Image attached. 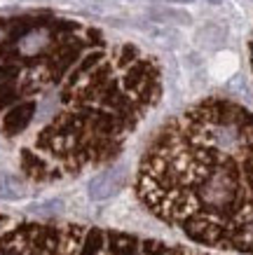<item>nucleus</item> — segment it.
Returning <instances> with one entry per match:
<instances>
[{
    "instance_id": "nucleus-1",
    "label": "nucleus",
    "mask_w": 253,
    "mask_h": 255,
    "mask_svg": "<svg viewBox=\"0 0 253 255\" xmlns=\"http://www.w3.org/2000/svg\"><path fill=\"white\" fill-rule=\"evenodd\" d=\"M164 96L155 56L52 12L0 16V136L54 183L120 157Z\"/></svg>"
},
{
    "instance_id": "nucleus-2",
    "label": "nucleus",
    "mask_w": 253,
    "mask_h": 255,
    "mask_svg": "<svg viewBox=\"0 0 253 255\" xmlns=\"http://www.w3.org/2000/svg\"><path fill=\"white\" fill-rule=\"evenodd\" d=\"M134 192L192 244L253 255V110L209 96L169 117L138 159Z\"/></svg>"
},
{
    "instance_id": "nucleus-3",
    "label": "nucleus",
    "mask_w": 253,
    "mask_h": 255,
    "mask_svg": "<svg viewBox=\"0 0 253 255\" xmlns=\"http://www.w3.org/2000/svg\"><path fill=\"white\" fill-rule=\"evenodd\" d=\"M0 255H221L141 234L0 216Z\"/></svg>"
},
{
    "instance_id": "nucleus-4",
    "label": "nucleus",
    "mask_w": 253,
    "mask_h": 255,
    "mask_svg": "<svg viewBox=\"0 0 253 255\" xmlns=\"http://www.w3.org/2000/svg\"><path fill=\"white\" fill-rule=\"evenodd\" d=\"M115 190H117V183L113 171H103L99 176H94L92 183H89V197L92 199H106L110 194H115Z\"/></svg>"
},
{
    "instance_id": "nucleus-5",
    "label": "nucleus",
    "mask_w": 253,
    "mask_h": 255,
    "mask_svg": "<svg viewBox=\"0 0 253 255\" xmlns=\"http://www.w3.org/2000/svg\"><path fill=\"white\" fill-rule=\"evenodd\" d=\"M0 197H5V199L21 197V183L14 176H0Z\"/></svg>"
}]
</instances>
